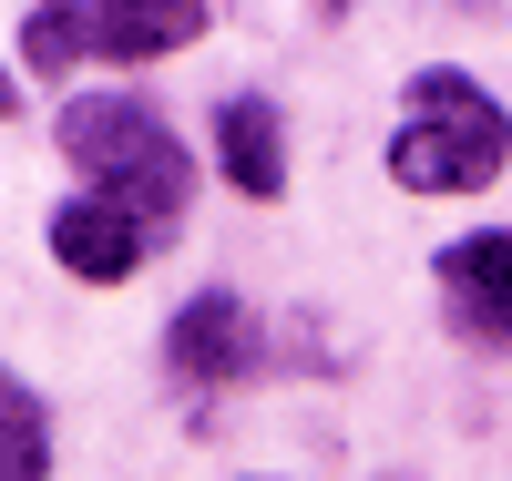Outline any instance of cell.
Segmentation results:
<instances>
[{
  "label": "cell",
  "mask_w": 512,
  "mask_h": 481,
  "mask_svg": "<svg viewBox=\"0 0 512 481\" xmlns=\"http://www.w3.org/2000/svg\"><path fill=\"white\" fill-rule=\"evenodd\" d=\"M216 174L246 205H277L287 195V123H277V103H256V93L216 103Z\"/></svg>",
  "instance_id": "52a82bcc"
},
{
  "label": "cell",
  "mask_w": 512,
  "mask_h": 481,
  "mask_svg": "<svg viewBox=\"0 0 512 481\" xmlns=\"http://www.w3.org/2000/svg\"><path fill=\"white\" fill-rule=\"evenodd\" d=\"M0 481H52V410L11 359H0Z\"/></svg>",
  "instance_id": "ba28073f"
},
{
  "label": "cell",
  "mask_w": 512,
  "mask_h": 481,
  "mask_svg": "<svg viewBox=\"0 0 512 481\" xmlns=\"http://www.w3.org/2000/svg\"><path fill=\"white\" fill-rule=\"evenodd\" d=\"M41 236H52V267H62V277H82V287H134V277H144V256H154V236H144L113 195H93V185L62 195Z\"/></svg>",
  "instance_id": "5b68a950"
},
{
  "label": "cell",
  "mask_w": 512,
  "mask_h": 481,
  "mask_svg": "<svg viewBox=\"0 0 512 481\" xmlns=\"http://www.w3.org/2000/svg\"><path fill=\"white\" fill-rule=\"evenodd\" d=\"M164 369L185 389H236V379L267 369V328L246 318V297L205 287V297H185V308L164 318Z\"/></svg>",
  "instance_id": "277c9868"
},
{
  "label": "cell",
  "mask_w": 512,
  "mask_h": 481,
  "mask_svg": "<svg viewBox=\"0 0 512 481\" xmlns=\"http://www.w3.org/2000/svg\"><path fill=\"white\" fill-rule=\"evenodd\" d=\"M512 164V113L492 82H472L461 62L410 72V113L390 134V185L400 195H482Z\"/></svg>",
  "instance_id": "7a4b0ae2"
},
{
  "label": "cell",
  "mask_w": 512,
  "mask_h": 481,
  "mask_svg": "<svg viewBox=\"0 0 512 481\" xmlns=\"http://www.w3.org/2000/svg\"><path fill=\"white\" fill-rule=\"evenodd\" d=\"M62 164H82V185L93 195H113L134 226L164 246L195 215V164H185V134L164 123L144 93H82V103H62Z\"/></svg>",
  "instance_id": "6da1fadb"
},
{
  "label": "cell",
  "mask_w": 512,
  "mask_h": 481,
  "mask_svg": "<svg viewBox=\"0 0 512 481\" xmlns=\"http://www.w3.org/2000/svg\"><path fill=\"white\" fill-rule=\"evenodd\" d=\"M441 308L472 348H512V236L502 226L441 246Z\"/></svg>",
  "instance_id": "8992f818"
},
{
  "label": "cell",
  "mask_w": 512,
  "mask_h": 481,
  "mask_svg": "<svg viewBox=\"0 0 512 481\" xmlns=\"http://www.w3.org/2000/svg\"><path fill=\"white\" fill-rule=\"evenodd\" d=\"M205 31H216V0H31L21 72L31 82H52L72 62L134 72V62H175L185 41H205Z\"/></svg>",
  "instance_id": "3957f363"
},
{
  "label": "cell",
  "mask_w": 512,
  "mask_h": 481,
  "mask_svg": "<svg viewBox=\"0 0 512 481\" xmlns=\"http://www.w3.org/2000/svg\"><path fill=\"white\" fill-rule=\"evenodd\" d=\"M21 113V82H11V62H0V123H11Z\"/></svg>",
  "instance_id": "9c48e42d"
}]
</instances>
